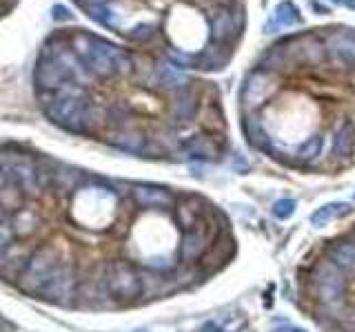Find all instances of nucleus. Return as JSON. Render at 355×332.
<instances>
[{
  "mask_svg": "<svg viewBox=\"0 0 355 332\" xmlns=\"http://www.w3.org/2000/svg\"><path fill=\"white\" fill-rule=\"evenodd\" d=\"M52 16H54V20H69V18H72V14H69V12H67V9H65L63 5L54 7Z\"/></svg>",
  "mask_w": 355,
  "mask_h": 332,
  "instance_id": "nucleus-24",
  "label": "nucleus"
},
{
  "mask_svg": "<svg viewBox=\"0 0 355 332\" xmlns=\"http://www.w3.org/2000/svg\"><path fill=\"white\" fill-rule=\"evenodd\" d=\"M209 27H211L213 43L231 45L242 29V16L233 14L231 7H218V9H213L209 16Z\"/></svg>",
  "mask_w": 355,
  "mask_h": 332,
  "instance_id": "nucleus-3",
  "label": "nucleus"
},
{
  "mask_svg": "<svg viewBox=\"0 0 355 332\" xmlns=\"http://www.w3.org/2000/svg\"><path fill=\"white\" fill-rule=\"evenodd\" d=\"M262 71H278V69L287 67V56L280 52V47H273L271 52H266V56L260 60Z\"/></svg>",
  "mask_w": 355,
  "mask_h": 332,
  "instance_id": "nucleus-19",
  "label": "nucleus"
},
{
  "mask_svg": "<svg viewBox=\"0 0 355 332\" xmlns=\"http://www.w3.org/2000/svg\"><path fill=\"white\" fill-rule=\"evenodd\" d=\"M278 332H302V330H298V328H280Z\"/></svg>",
  "mask_w": 355,
  "mask_h": 332,
  "instance_id": "nucleus-29",
  "label": "nucleus"
},
{
  "mask_svg": "<svg viewBox=\"0 0 355 332\" xmlns=\"http://www.w3.org/2000/svg\"><path fill=\"white\" fill-rule=\"evenodd\" d=\"M85 12L87 16L96 20L98 25H103V27H118V14L111 12L107 5H89L85 7Z\"/></svg>",
  "mask_w": 355,
  "mask_h": 332,
  "instance_id": "nucleus-17",
  "label": "nucleus"
},
{
  "mask_svg": "<svg viewBox=\"0 0 355 332\" xmlns=\"http://www.w3.org/2000/svg\"><path fill=\"white\" fill-rule=\"evenodd\" d=\"M0 332H14V326L5 317H0Z\"/></svg>",
  "mask_w": 355,
  "mask_h": 332,
  "instance_id": "nucleus-25",
  "label": "nucleus"
},
{
  "mask_svg": "<svg viewBox=\"0 0 355 332\" xmlns=\"http://www.w3.org/2000/svg\"><path fill=\"white\" fill-rule=\"evenodd\" d=\"M275 20L278 25L282 27H293L300 23V16H298V9H295L291 3H280L278 9H275Z\"/></svg>",
  "mask_w": 355,
  "mask_h": 332,
  "instance_id": "nucleus-20",
  "label": "nucleus"
},
{
  "mask_svg": "<svg viewBox=\"0 0 355 332\" xmlns=\"http://www.w3.org/2000/svg\"><path fill=\"white\" fill-rule=\"evenodd\" d=\"M320 153H322V137L320 135H313V137H309L307 142L302 144L298 155L302 159H313V157H318Z\"/></svg>",
  "mask_w": 355,
  "mask_h": 332,
  "instance_id": "nucleus-21",
  "label": "nucleus"
},
{
  "mask_svg": "<svg viewBox=\"0 0 355 332\" xmlns=\"http://www.w3.org/2000/svg\"><path fill=\"white\" fill-rule=\"evenodd\" d=\"M74 45V54L80 58V63L87 67V71L92 74L94 78H114L118 76V69H116V58L122 54V49H118L111 43H105L100 38H94V36H76L72 40Z\"/></svg>",
  "mask_w": 355,
  "mask_h": 332,
  "instance_id": "nucleus-1",
  "label": "nucleus"
},
{
  "mask_svg": "<svg viewBox=\"0 0 355 332\" xmlns=\"http://www.w3.org/2000/svg\"><path fill=\"white\" fill-rule=\"evenodd\" d=\"M347 330H349V332H355V315L347 321Z\"/></svg>",
  "mask_w": 355,
  "mask_h": 332,
  "instance_id": "nucleus-27",
  "label": "nucleus"
},
{
  "mask_svg": "<svg viewBox=\"0 0 355 332\" xmlns=\"http://www.w3.org/2000/svg\"><path fill=\"white\" fill-rule=\"evenodd\" d=\"M342 5H344V7H349V9H355V0H344Z\"/></svg>",
  "mask_w": 355,
  "mask_h": 332,
  "instance_id": "nucleus-28",
  "label": "nucleus"
},
{
  "mask_svg": "<svg viewBox=\"0 0 355 332\" xmlns=\"http://www.w3.org/2000/svg\"><path fill=\"white\" fill-rule=\"evenodd\" d=\"M331 261L340 270H349L355 273V244L353 241H342L331 248Z\"/></svg>",
  "mask_w": 355,
  "mask_h": 332,
  "instance_id": "nucleus-15",
  "label": "nucleus"
},
{
  "mask_svg": "<svg viewBox=\"0 0 355 332\" xmlns=\"http://www.w3.org/2000/svg\"><path fill=\"white\" fill-rule=\"evenodd\" d=\"M347 204H327V206H322L318 208L315 213L311 215V224L313 226H324V224H329V221H333L335 217H338L340 213H347Z\"/></svg>",
  "mask_w": 355,
  "mask_h": 332,
  "instance_id": "nucleus-18",
  "label": "nucleus"
},
{
  "mask_svg": "<svg viewBox=\"0 0 355 332\" xmlns=\"http://www.w3.org/2000/svg\"><path fill=\"white\" fill-rule=\"evenodd\" d=\"M273 89V80L269 76V71H255L251 74V78L246 80V85L242 89V102L246 104H258L262 100L271 93Z\"/></svg>",
  "mask_w": 355,
  "mask_h": 332,
  "instance_id": "nucleus-9",
  "label": "nucleus"
},
{
  "mask_svg": "<svg viewBox=\"0 0 355 332\" xmlns=\"http://www.w3.org/2000/svg\"><path fill=\"white\" fill-rule=\"evenodd\" d=\"M131 193L133 199L142 208H151V210H162V208H169L173 206V195L169 193L166 188L160 186H147V184H133L131 186Z\"/></svg>",
  "mask_w": 355,
  "mask_h": 332,
  "instance_id": "nucleus-6",
  "label": "nucleus"
},
{
  "mask_svg": "<svg viewBox=\"0 0 355 332\" xmlns=\"http://www.w3.org/2000/svg\"><path fill=\"white\" fill-rule=\"evenodd\" d=\"M215 3H218V7H231L235 0H215Z\"/></svg>",
  "mask_w": 355,
  "mask_h": 332,
  "instance_id": "nucleus-26",
  "label": "nucleus"
},
{
  "mask_svg": "<svg viewBox=\"0 0 355 332\" xmlns=\"http://www.w3.org/2000/svg\"><path fill=\"white\" fill-rule=\"evenodd\" d=\"M182 151L189 157H195V159H215L220 153L218 144L213 142L211 137H204V135H195V137H189L186 142H182Z\"/></svg>",
  "mask_w": 355,
  "mask_h": 332,
  "instance_id": "nucleus-11",
  "label": "nucleus"
},
{
  "mask_svg": "<svg viewBox=\"0 0 355 332\" xmlns=\"http://www.w3.org/2000/svg\"><path fill=\"white\" fill-rule=\"evenodd\" d=\"M229 58H231L229 45L211 43V45H206L202 56L195 58V67H200V69H222L226 63H229Z\"/></svg>",
  "mask_w": 355,
  "mask_h": 332,
  "instance_id": "nucleus-12",
  "label": "nucleus"
},
{
  "mask_svg": "<svg viewBox=\"0 0 355 332\" xmlns=\"http://www.w3.org/2000/svg\"><path fill=\"white\" fill-rule=\"evenodd\" d=\"M329 3H335V5H342L344 0H329Z\"/></svg>",
  "mask_w": 355,
  "mask_h": 332,
  "instance_id": "nucleus-30",
  "label": "nucleus"
},
{
  "mask_svg": "<svg viewBox=\"0 0 355 332\" xmlns=\"http://www.w3.org/2000/svg\"><path fill=\"white\" fill-rule=\"evenodd\" d=\"M313 284L315 293H318L320 301L327 306L340 304L344 297V290H347V279H344L342 270L333 264V261H324L313 273Z\"/></svg>",
  "mask_w": 355,
  "mask_h": 332,
  "instance_id": "nucleus-2",
  "label": "nucleus"
},
{
  "mask_svg": "<svg viewBox=\"0 0 355 332\" xmlns=\"http://www.w3.org/2000/svg\"><path fill=\"white\" fill-rule=\"evenodd\" d=\"M206 246H209V237H206L204 230L200 228L184 230L180 241V259L186 261V264H193L195 259H200L206 253Z\"/></svg>",
  "mask_w": 355,
  "mask_h": 332,
  "instance_id": "nucleus-8",
  "label": "nucleus"
},
{
  "mask_svg": "<svg viewBox=\"0 0 355 332\" xmlns=\"http://www.w3.org/2000/svg\"><path fill=\"white\" fill-rule=\"evenodd\" d=\"M327 56L342 67H355V34L349 29H340L333 36H329Z\"/></svg>",
  "mask_w": 355,
  "mask_h": 332,
  "instance_id": "nucleus-4",
  "label": "nucleus"
},
{
  "mask_svg": "<svg viewBox=\"0 0 355 332\" xmlns=\"http://www.w3.org/2000/svg\"><path fill=\"white\" fill-rule=\"evenodd\" d=\"M198 109H200V96L191 87H184L180 91H175L171 100V120L178 124H186L198 115Z\"/></svg>",
  "mask_w": 355,
  "mask_h": 332,
  "instance_id": "nucleus-5",
  "label": "nucleus"
},
{
  "mask_svg": "<svg viewBox=\"0 0 355 332\" xmlns=\"http://www.w3.org/2000/svg\"><path fill=\"white\" fill-rule=\"evenodd\" d=\"M300 54V60L304 65H311V67H318L324 58H327V45L318 40L315 36H307L300 43V47L295 49Z\"/></svg>",
  "mask_w": 355,
  "mask_h": 332,
  "instance_id": "nucleus-13",
  "label": "nucleus"
},
{
  "mask_svg": "<svg viewBox=\"0 0 355 332\" xmlns=\"http://www.w3.org/2000/svg\"><path fill=\"white\" fill-rule=\"evenodd\" d=\"M153 29V25H136L131 32H127V38L133 40V43H144V40H149L155 34Z\"/></svg>",
  "mask_w": 355,
  "mask_h": 332,
  "instance_id": "nucleus-22",
  "label": "nucleus"
},
{
  "mask_svg": "<svg viewBox=\"0 0 355 332\" xmlns=\"http://www.w3.org/2000/svg\"><path fill=\"white\" fill-rule=\"evenodd\" d=\"M107 142L111 146L125 151V153H136V155H147L151 142L142 131L138 129H125V131H118V133H111L107 137Z\"/></svg>",
  "mask_w": 355,
  "mask_h": 332,
  "instance_id": "nucleus-7",
  "label": "nucleus"
},
{
  "mask_svg": "<svg viewBox=\"0 0 355 332\" xmlns=\"http://www.w3.org/2000/svg\"><path fill=\"white\" fill-rule=\"evenodd\" d=\"M293 210H295V202H293V199H278V202L273 204V215L280 217V219L291 217Z\"/></svg>",
  "mask_w": 355,
  "mask_h": 332,
  "instance_id": "nucleus-23",
  "label": "nucleus"
},
{
  "mask_svg": "<svg viewBox=\"0 0 355 332\" xmlns=\"http://www.w3.org/2000/svg\"><path fill=\"white\" fill-rule=\"evenodd\" d=\"M355 144V129L351 122H344L338 131H335L333 137V155L338 157H349Z\"/></svg>",
  "mask_w": 355,
  "mask_h": 332,
  "instance_id": "nucleus-14",
  "label": "nucleus"
},
{
  "mask_svg": "<svg viewBox=\"0 0 355 332\" xmlns=\"http://www.w3.org/2000/svg\"><path fill=\"white\" fill-rule=\"evenodd\" d=\"M198 208H195V199H184V202L178 204L175 208V219H178V224H180L184 230H191L198 226Z\"/></svg>",
  "mask_w": 355,
  "mask_h": 332,
  "instance_id": "nucleus-16",
  "label": "nucleus"
},
{
  "mask_svg": "<svg viewBox=\"0 0 355 332\" xmlns=\"http://www.w3.org/2000/svg\"><path fill=\"white\" fill-rule=\"evenodd\" d=\"M155 80L160 82V87L171 89V91H180V89L189 87V78L182 74L180 67H175L173 63H160L155 67Z\"/></svg>",
  "mask_w": 355,
  "mask_h": 332,
  "instance_id": "nucleus-10",
  "label": "nucleus"
}]
</instances>
